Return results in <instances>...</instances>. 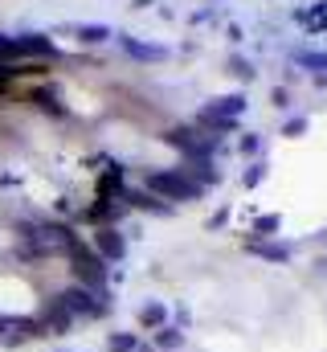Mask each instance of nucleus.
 I'll list each match as a JSON object with an SVG mask.
<instances>
[{
  "label": "nucleus",
  "instance_id": "obj_1",
  "mask_svg": "<svg viewBox=\"0 0 327 352\" xmlns=\"http://www.w3.org/2000/svg\"><path fill=\"white\" fill-rule=\"evenodd\" d=\"M106 352H148L135 336H127V332H111L106 336Z\"/></svg>",
  "mask_w": 327,
  "mask_h": 352
},
{
  "label": "nucleus",
  "instance_id": "obj_2",
  "mask_svg": "<svg viewBox=\"0 0 327 352\" xmlns=\"http://www.w3.org/2000/svg\"><path fill=\"white\" fill-rule=\"evenodd\" d=\"M139 320H144V324H160L164 311H160V307H144V311H139Z\"/></svg>",
  "mask_w": 327,
  "mask_h": 352
}]
</instances>
